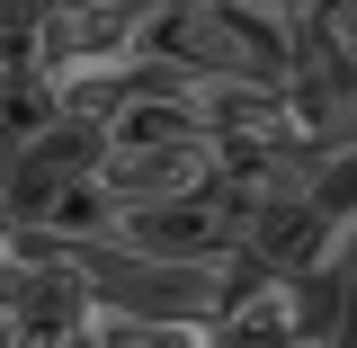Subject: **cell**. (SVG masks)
I'll use <instances>...</instances> for the list:
<instances>
[]
</instances>
